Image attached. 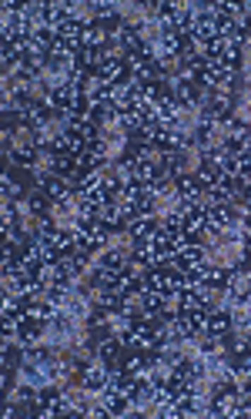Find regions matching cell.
Masks as SVG:
<instances>
[{"mask_svg": "<svg viewBox=\"0 0 251 419\" xmlns=\"http://www.w3.org/2000/svg\"><path fill=\"white\" fill-rule=\"evenodd\" d=\"M107 382H111V366L107 362H94V366H88L84 372H81V386L88 389L91 396H100L104 389H107Z\"/></svg>", "mask_w": 251, "mask_h": 419, "instance_id": "1", "label": "cell"}, {"mask_svg": "<svg viewBox=\"0 0 251 419\" xmlns=\"http://www.w3.org/2000/svg\"><path fill=\"white\" fill-rule=\"evenodd\" d=\"M204 181L198 178V175H177L175 178V195L181 198V202H201L204 198Z\"/></svg>", "mask_w": 251, "mask_h": 419, "instance_id": "2", "label": "cell"}, {"mask_svg": "<svg viewBox=\"0 0 251 419\" xmlns=\"http://www.w3.org/2000/svg\"><path fill=\"white\" fill-rule=\"evenodd\" d=\"M13 403H21V406L37 403V389H34V386H17V389H13Z\"/></svg>", "mask_w": 251, "mask_h": 419, "instance_id": "8", "label": "cell"}, {"mask_svg": "<svg viewBox=\"0 0 251 419\" xmlns=\"http://www.w3.org/2000/svg\"><path fill=\"white\" fill-rule=\"evenodd\" d=\"M121 349H124V343H121V335L114 332V335H107V339H100L98 343V359L100 362H107V366H117V356H121Z\"/></svg>", "mask_w": 251, "mask_h": 419, "instance_id": "4", "label": "cell"}, {"mask_svg": "<svg viewBox=\"0 0 251 419\" xmlns=\"http://www.w3.org/2000/svg\"><path fill=\"white\" fill-rule=\"evenodd\" d=\"M57 231V222L50 215H40V218H34V235H54Z\"/></svg>", "mask_w": 251, "mask_h": 419, "instance_id": "9", "label": "cell"}, {"mask_svg": "<svg viewBox=\"0 0 251 419\" xmlns=\"http://www.w3.org/2000/svg\"><path fill=\"white\" fill-rule=\"evenodd\" d=\"M34 161H37V148H17V151H13V165L34 168Z\"/></svg>", "mask_w": 251, "mask_h": 419, "instance_id": "7", "label": "cell"}, {"mask_svg": "<svg viewBox=\"0 0 251 419\" xmlns=\"http://www.w3.org/2000/svg\"><path fill=\"white\" fill-rule=\"evenodd\" d=\"M158 229H161V225H158L151 215H141V218H134V222H127V235H131L134 241H148Z\"/></svg>", "mask_w": 251, "mask_h": 419, "instance_id": "5", "label": "cell"}, {"mask_svg": "<svg viewBox=\"0 0 251 419\" xmlns=\"http://www.w3.org/2000/svg\"><path fill=\"white\" fill-rule=\"evenodd\" d=\"M231 329H235V316H231V309H214V312H208V329H204V335L225 339Z\"/></svg>", "mask_w": 251, "mask_h": 419, "instance_id": "3", "label": "cell"}, {"mask_svg": "<svg viewBox=\"0 0 251 419\" xmlns=\"http://www.w3.org/2000/svg\"><path fill=\"white\" fill-rule=\"evenodd\" d=\"M47 205H50V198H47V195H37V191H34V195L27 198V212H30L34 218L50 215V212H47Z\"/></svg>", "mask_w": 251, "mask_h": 419, "instance_id": "6", "label": "cell"}]
</instances>
